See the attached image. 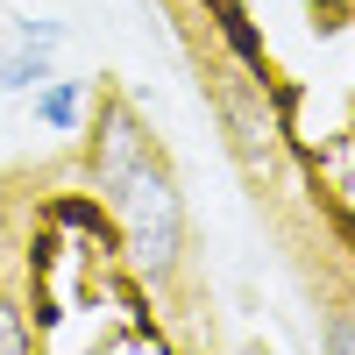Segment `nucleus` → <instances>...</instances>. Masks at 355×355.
Segmentation results:
<instances>
[{
  "instance_id": "obj_1",
  "label": "nucleus",
  "mask_w": 355,
  "mask_h": 355,
  "mask_svg": "<svg viewBox=\"0 0 355 355\" xmlns=\"http://www.w3.org/2000/svg\"><path fill=\"white\" fill-rule=\"evenodd\" d=\"M107 206H114V227H121V256L150 284H164L178 263H185V199H178L164 157L135 164L121 185L107 192Z\"/></svg>"
},
{
  "instance_id": "obj_2",
  "label": "nucleus",
  "mask_w": 355,
  "mask_h": 355,
  "mask_svg": "<svg viewBox=\"0 0 355 355\" xmlns=\"http://www.w3.org/2000/svg\"><path fill=\"white\" fill-rule=\"evenodd\" d=\"M150 157H157V142H150V128H142V114L128 100H107L100 121H93V185L114 192L135 164H150Z\"/></svg>"
},
{
  "instance_id": "obj_3",
  "label": "nucleus",
  "mask_w": 355,
  "mask_h": 355,
  "mask_svg": "<svg viewBox=\"0 0 355 355\" xmlns=\"http://www.w3.org/2000/svg\"><path fill=\"white\" fill-rule=\"evenodd\" d=\"M227 128H234V150H242V164H249L256 178L277 164V121L263 114V100L249 93V85H234V93H227Z\"/></svg>"
},
{
  "instance_id": "obj_4",
  "label": "nucleus",
  "mask_w": 355,
  "mask_h": 355,
  "mask_svg": "<svg viewBox=\"0 0 355 355\" xmlns=\"http://www.w3.org/2000/svg\"><path fill=\"white\" fill-rule=\"evenodd\" d=\"M36 121L57 128V135H71V128L85 121V85H78V78H50V85H36Z\"/></svg>"
},
{
  "instance_id": "obj_5",
  "label": "nucleus",
  "mask_w": 355,
  "mask_h": 355,
  "mask_svg": "<svg viewBox=\"0 0 355 355\" xmlns=\"http://www.w3.org/2000/svg\"><path fill=\"white\" fill-rule=\"evenodd\" d=\"M21 348H36V334L21 327V306L15 299H0V355H21Z\"/></svg>"
}]
</instances>
